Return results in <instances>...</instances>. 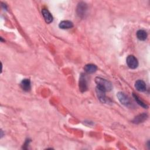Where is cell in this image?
Returning a JSON list of instances; mask_svg holds the SVG:
<instances>
[{
    "label": "cell",
    "mask_w": 150,
    "mask_h": 150,
    "mask_svg": "<svg viewBox=\"0 0 150 150\" xmlns=\"http://www.w3.org/2000/svg\"><path fill=\"white\" fill-rule=\"evenodd\" d=\"M135 87L138 91L143 92L146 90V86L145 83L142 80H138L135 83Z\"/></svg>",
    "instance_id": "9c48e42d"
},
{
    "label": "cell",
    "mask_w": 150,
    "mask_h": 150,
    "mask_svg": "<svg viewBox=\"0 0 150 150\" xmlns=\"http://www.w3.org/2000/svg\"><path fill=\"white\" fill-rule=\"evenodd\" d=\"M95 82L97 84V87L105 92L111 91L112 88V83L105 79L97 77L95 78Z\"/></svg>",
    "instance_id": "6da1fadb"
},
{
    "label": "cell",
    "mask_w": 150,
    "mask_h": 150,
    "mask_svg": "<svg viewBox=\"0 0 150 150\" xmlns=\"http://www.w3.org/2000/svg\"><path fill=\"white\" fill-rule=\"evenodd\" d=\"M20 86L23 91H29L31 88L30 80L28 79H25L22 80Z\"/></svg>",
    "instance_id": "ba28073f"
},
{
    "label": "cell",
    "mask_w": 150,
    "mask_h": 150,
    "mask_svg": "<svg viewBox=\"0 0 150 150\" xmlns=\"http://www.w3.org/2000/svg\"><path fill=\"white\" fill-rule=\"evenodd\" d=\"M148 118V115L145 113H142L139 114L137 117H135L132 120V122L134 124H139L143 122L145 120H146Z\"/></svg>",
    "instance_id": "30bf717a"
},
{
    "label": "cell",
    "mask_w": 150,
    "mask_h": 150,
    "mask_svg": "<svg viewBox=\"0 0 150 150\" xmlns=\"http://www.w3.org/2000/svg\"><path fill=\"white\" fill-rule=\"evenodd\" d=\"M79 86L80 91L81 92H82V93L85 92L88 89V84H87V81L86 77L83 73H81L80 76Z\"/></svg>",
    "instance_id": "277c9868"
},
{
    "label": "cell",
    "mask_w": 150,
    "mask_h": 150,
    "mask_svg": "<svg viewBox=\"0 0 150 150\" xmlns=\"http://www.w3.org/2000/svg\"><path fill=\"white\" fill-rule=\"evenodd\" d=\"M137 37L139 40H145L147 38L148 35L146 32L143 29H139L137 32Z\"/></svg>",
    "instance_id": "4fadbf2b"
},
{
    "label": "cell",
    "mask_w": 150,
    "mask_h": 150,
    "mask_svg": "<svg viewBox=\"0 0 150 150\" xmlns=\"http://www.w3.org/2000/svg\"><path fill=\"white\" fill-rule=\"evenodd\" d=\"M73 26V23L70 21H62L59 24V27L62 29H70Z\"/></svg>",
    "instance_id": "8fae6325"
},
{
    "label": "cell",
    "mask_w": 150,
    "mask_h": 150,
    "mask_svg": "<svg viewBox=\"0 0 150 150\" xmlns=\"http://www.w3.org/2000/svg\"><path fill=\"white\" fill-rule=\"evenodd\" d=\"M126 63L128 67L135 69L138 66V59L134 55H129L126 59Z\"/></svg>",
    "instance_id": "3957f363"
},
{
    "label": "cell",
    "mask_w": 150,
    "mask_h": 150,
    "mask_svg": "<svg viewBox=\"0 0 150 150\" xmlns=\"http://www.w3.org/2000/svg\"><path fill=\"white\" fill-rule=\"evenodd\" d=\"M117 97L121 104L127 107H130L131 106V101L128 96H127L125 93L122 92H118L117 94Z\"/></svg>",
    "instance_id": "7a4b0ae2"
},
{
    "label": "cell",
    "mask_w": 150,
    "mask_h": 150,
    "mask_svg": "<svg viewBox=\"0 0 150 150\" xmlns=\"http://www.w3.org/2000/svg\"><path fill=\"white\" fill-rule=\"evenodd\" d=\"M42 13L43 16V18L45 22L47 23H50L53 21V16L50 12L47 9H42Z\"/></svg>",
    "instance_id": "52a82bcc"
},
{
    "label": "cell",
    "mask_w": 150,
    "mask_h": 150,
    "mask_svg": "<svg viewBox=\"0 0 150 150\" xmlns=\"http://www.w3.org/2000/svg\"><path fill=\"white\" fill-rule=\"evenodd\" d=\"M84 70L86 73L88 74H92L97 71V67L93 64H88L84 66Z\"/></svg>",
    "instance_id": "7c38bea8"
},
{
    "label": "cell",
    "mask_w": 150,
    "mask_h": 150,
    "mask_svg": "<svg viewBox=\"0 0 150 150\" xmlns=\"http://www.w3.org/2000/svg\"><path fill=\"white\" fill-rule=\"evenodd\" d=\"M96 94L97 96V97L98 98V100L103 103H106L108 101V99L105 96V92L100 88H98V87H96Z\"/></svg>",
    "instance_id": "8992f818"
},
{
    "label": "cell",
    "mask_w": 150,
    "mask_h": 150,
    "mask_svg": "<svg viewBox=\"0 0 150 150\" xmlns=\"http://www.w3.org/2000/svg\"><path fill=\"white\" fill-rule=\"evenodd\" d=\"M87 9V4L84 2H80L77 6V13L78 16L80 18H83L86 13V11Z\"/></svg>",
    "instance_id": "5b68a950"
},
{
    "label": "cell",
    "mask_w": 150,
    "mask_h": 150,
    "mask_svg": "<svg viewBox=\"0 0 150 150\" xmlns=\"http://www.w3.org/2000/svg\"><path fill=\"white\" fill-rule=\"evenodd\" d=\"M132 96H133L135 100L137 103V104H139L140 106H141L142 107H143L144 108H147L148 107V105L142 100H141V98L137 95H136L135 93H133Z\"/></svg>",
    "instance_id": "5bb4252c"
}]
</instances>
